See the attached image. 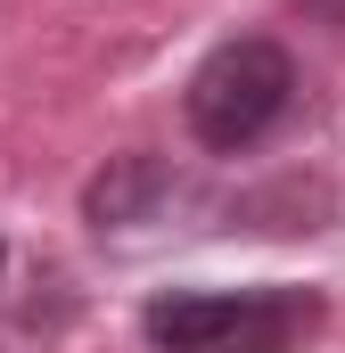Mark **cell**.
Segmentation results:
<instances>
[{"label":"cell","mask_w":345,"mask_h":353,"mask_svg":"<svg viewBox=\"0 0 345 353\" xmlns=\"http://www.w3.org/2000/svg\"><path fill=\"white\" fill-rule=\"evenodd\" d=\"M157 353H296L321 329L313 288H172L140 312Z\"/></svg>","instance_id":"1"},{"label":"cell","mask_w":345,"mask_h":353,"mask_svg":"<svg viewBox=\"0 0 345 353\" xmlns=\"http://www.w3.org/2000/svg\"><path fill=\"white\" fill-rule=\"evenodd\" d=\"M288 99H296L288 50L263 41V33H239V41H222V50L189 74V132H197L214 157H239V148H255L263 132L288 115Z\"/></svg>","instance_id":"2"},{"label":"cell","mask_w":345,"mask_h":353,"mask_svg":"<svg viewBox=\"0 0 345 353\" xmlns=\"http://www.w3.org/2000/svg\"><path fill=\"white\" fill-rule=\"evenodd\" d=\"M157 197H165V165H157V157H115L107 173L90 181L83 205H90V222L107 230V222H140Z\"/></svg>","instance_id":"3"},{"label":"cell","mask_w":345,"mask_h":353,"mask_svg":"<svg viewBox=\"0 0 345 353\" xmlns=\"http://www.w3.org/2000/svg\"><path fill=\"white\" fill-rule=\"evenodd\" d=\"M296 8H313V17H329V25H345V0H296Z\"/></svg>","instance_id":"4"},{"label":"cell","mask_w":345,"mask_h":353,"mask_svg":"<svg viewBox=\"0 0 345 353\" xmlns=\"http://www.w3.org/2000/svg\"><path fill=\"white\" fill-rule=\"evenodd\" d=\"M0 263H8V247H0Z\"/></svg>","instance_id":"5"}]
</instances>
